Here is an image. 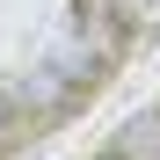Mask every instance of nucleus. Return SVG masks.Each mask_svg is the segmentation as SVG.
Wrapping results in <instances>:
<instances>
[{"instance_id": "nucleus-1", "label": "nucleus", "mask_w": 160, "mask_h": 160, "mask_svg": "<svg viewBox=\"0 0 160 160\" xmlns=\"http://www.w3.org/2000/svg\"><path fill=\"white\" fill-rule=\"evenodd\" d=\"M117 160H160V109H138L117 131Z\"/></svg>"}, {"instance_id": "nucleus-2", "label": "nucleus", "mask_w": 160, "mask_h": 160, "mask_svg": "<svg viewBox=\"0 0 160 160\" xmlns=\"http://www.w3.org/2000/svg\"><path fill=\"white\" fill-rule=\"evenodd\" d=\"M109 15L124 22L131 37H146V44L160 37V0H109Z\"/></svg>"}, {"instance_id": "nucleus-3", "label": "nucleus", "mask_w": 160, "mask_h": 160, "mask_svg": "<svg viewBox=\"0 0 160 160\" xmlns=\"http://www.w3.org/2000/svg\"><path fill=\"white\" fill-rule=\"evenodd\" d=\"M15 138V95H0V146Z\"/></svg>"}, {"instance_id": "nucleus-4", "label": "nucleus", "mask_w": 160, "mask_h": 160, "mask_svg": "<svg viewBox=\"0 0 160 160\" xmlns=\"http://www.w3.org/2000/svg\"><path fill=\"white\" fill-rule=\"evenodd\" d=\"M109 160H117V153H109Z\"/></svg>"}]
</instances>
